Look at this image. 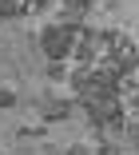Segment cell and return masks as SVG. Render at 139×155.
I'll use <instances>...</instances> for the list:
<instances>
[{"instance_id": "obj_1", "label": "cell", "mask_w": 139, "mask_h": 155, "mask_svg": "<svg viewBox=\"0 0 139 155\" xmlns=\"http://www.w3.org/2000/svg\"><path fill=\"white\" fill-rule=\"evenodd\" d=\"M76 40H80V32H76V28H64L60 20H48L36 32V48H40L44 60H68V56H76Z\"/></svg>"}, {"instance_id": "obj_4", "label": "cell", "mask_w": 139, "mask_h": 155, "mask_svg": "<svg viewBox=\"0 0 139 155\" xmlns=\"http://www.w3.org/2000/svg\"><path fill=\"white\" fill-rule=\"evenodd\" d=\"M72 115H76V100L72 96H52V91H48V96L40 100V119L44 123H64Z\"/></svg>"}, {"instance_id": "obj_9", "label": "cell", "mask_w": 139, "mask_h": 155, "mask_svg": "<svg viewBox=\"0 0 139 155\" xmlns=\"http://www.w3.org/2000/svg\"><path fill=\"white\" fill-rule=\"evenodd\" d=\"M64 155H95L91 143H72V147H64Z\"/></svg>"}, {"instance_id": "obj_8", "label": "cell", "mask_w": 139, "mask_h": 155, "mask_svg": "<svg viewBox=\"0 0 139 155\" xmlns=\"http://www.w3.org/2000/svg\"><path fill=\"white\" fill-rule=\"evenodd\" d=\"M60 8H76V12H91L95 0H60Z\"/></svg>"}, {"instance_id": "obj_3", "label": "cell", "mask_w": 139, "mask_h": 155, "mask_svg": "<svg viewBox=\"0 0 139 155\" xmlns=\"http://www.w3.org/2000/svg\"><path fill=\"white\" fill-rule=\"evenodd\" d=\"M108 64H115L123 76H135V68H139V48L123 32H111V56H108Z\"/></svg>"}, {"instance_id": "obj_6", "label": "cell", "mask_w": 139, "mask_h": 155, "mask_svg": "<svg viewBox=\"0 0 139 155\" xmlns=\"http://www.w3.org/2000/svg\"><path fill=\"white\" fill-rule=\"evenodd\" d=\"M28 12V4H20V0H0V24L4 20H20Z\"/></svg>"}, {"instance_id": "obj_2", "label": "cell", "mask_w": 139, "mask_h": 155, "mask_svg": "<svg viewBox=\"0 0 139 155\" xmlns=\"http://www.w3.org/2000/svg\"><path fill=\"white\" fill-rule=\"evenodd\" d=\"M111 56V32H103V28H84L80 32V40H76V64H84V68H91V64H103V60Z\"/></svg>"}, {"instance_id": "obj_7", "label": "cell", "mask_w": 139, "mask_h": 155, "mask_svg": "<svg viewBox=\"0 0 139 155\" xmlns=\"http://www.w3.org/2000/svg\"><path fill=\"white\" fill-rule=\"evenodd\" d=\"M20 104V91L12 87V84H0V111H8V107H16Z\"/></svg>"}, {"instance_id": "obj_5", "label": "cell", "mask_w": 139, "mask_h": 155, "mask_svg": "<svg viewBox=\"0 0 139 155\" xmlns=\"http://www.w3.org/2000/svg\"><path fill=\"white\" fill-rule=\"evenodd\" d=\"M44 76L52 84H68V76H72V68L64 64V60H44Z\"/></svg>"}]
</instances>
